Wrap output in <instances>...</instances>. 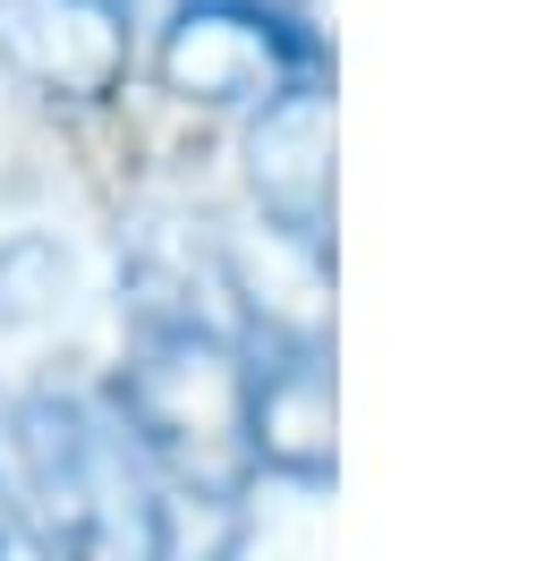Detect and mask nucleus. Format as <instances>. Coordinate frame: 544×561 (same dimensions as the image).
I'll list each match as a JSON object with an SVG mask.
<instances>
[{"label":"nucleus","instance_id":"2","mask_svg":"<svg viewBox=\"0 0 544 561\" xmlns=\"http://www.w3.org/2000/svg\"><path fill=\"white\" fill-rule=\"evenodd\" d=\"M120 425L170 485H247V366L230 332L204 323H162L145 332L136 366L120 375Z\"/></svg>","mask_w":544,"mask_h":561},{"label":"nucleus","instance_id":"3","mask_svg":"<svg viewBox=\"0 0 544 561\" xmlns=\"http://www.w3.org/2000/svg\"><path fill=\"white\" fill-rule=\"evenodd\" d=\"M154 69L179 103L230 111V103H272L281 85H298L315 69V43L272 0H179L162 18Z\"/></svg>","mask_w":544,"mask_h":561},{"label":"nucleus","instance_id":"7","mask_svg":"<svg viewBox=\"0 0 544 561\" xmlns=\"http://www.w3.org/2000/svg\"><path fill=\"white\" fill-rule=\"evenodd\" d=\"M154 527H162V561H230L247 545L238 493L222 485H170L154 493Z\"/></svg>","mask_w":544,"mask_h":561},{"label":"nucleus","instance_id":"6","mask_svg":"<svg viewBox=\"0 0 544 561\" xmlns=\"http://www.w3.org/2000/svg\"><path fill=\"white\" fill-rule=\"evenodd\" d=\"M247 179H256V205L272 213V230L298 247L332 239V94L298 77L281 85L247 137Z\"/></svg>","mask_w":544,"mask_h":561},{"label":"nucleus","instance_id":"1","mask_svg":"<svg viewBox=\"0 0 544 561\" xmlns=\"http://www.w3.org/2000/svg\"><path fill=\"white\" fill-rule=\"evenodd\" d=\"M18 459H26L34 511H43V545L60 561H162V527H154V485H145V451L120 425L43 391L18 417Z\"/></svg>","mask_w":544,"mask_h":561},{"label":"nucleus","instance_id":"8","mask_svg":"<svg viewBox=\"0 0 544 561\" xmlns=\"http://www.w3.org/2000/svg\"><path fill=\"white\" fill-rule=\"evenodd\" d=\"M68 280V255L52 239H9L0 247V323H34Z\"/></svg>","mask_w":544,"mask_h":561},{"label":"nucleus","instance_id":"10","mask_svg":"<svg viewBox=\"0 0 544 561\" xmlns=\"http://www.w3.org/2000/svg\"><path fill=\"white\" fill-rule=\"evenodd\" d=\"M102 9H120V18H145V9H154V0H102Z\"/></svg>","mask_w":544,"mask_h":561},{"label":"nucleus","instance_id":"5","mask_svg":"<svg viewBox=\"0 0 544 561\" xmlns=\"http://www.w3.org/2000/svg\"><path fill=\"white\" fill-rule=\"evenodd\" d=\"M0 60L52 103H111L128 85V18L102 0H0Z\"/></svg>","mask_w":544,"mask_h":561},{"label":"nucleus","instance_id":"9","mask_svg":"<svg viewBox=\"0 0 544 561\" xmlns=\"http://www.w3.org/2000/svg\"><path fill=\"white\" fill-rule=\"evenodd\" d=\"M0 561H60L52 545H43V527H34V511L18 502V493L0 485Z\"/></svg>","mask_w":544,"mask_h":561},{"label":"nucleus","instance_id":"4","mask_svg":"<svg viewBox=\"0 0 544 561\" xmlns=\"http://www.w3.org/2000/svg\"><path fill=\"white\" fill-rule=\"evenodd\" d=\"M247 459L290 485H332V357L324 341L264 332V357L247 366Z\"/></svg>","mask_w":544,"mask_h":561}]
</instances>
